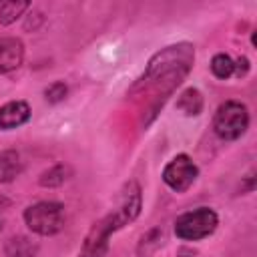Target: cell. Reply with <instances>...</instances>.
Here are the masks:
<instances>
[{"mask_svg":"<svg viewBox=\"0 0 257 257\" xmlns=\"http://www.w3.org/2000/svg\"><path fill=\"white\" fill-rule=\"evenodd\" d=\"M40 245L36 239L26 235H14L8 237L4 243V255L6 257H36Z\"/></svg>","mask_w":257,"mask_h":257,"instance_id":"obj_12","label":"cell"},{"mask_svg":"<svg viewBox=\"0 0 257 257\" xmlns=\"http://www.w3.org/2000/svg\"><path fill=\"white\" fill-rule=\"evenodd\" d=\"M193 64L195 46L191 42L169 44L151 56L143 76L131 86V96L149 94V122L157 116V110L175 92V88L189 76Z\"/></svg>","mask_w":257,"mask_h":257,"instance_id":"obj_1","label":"cell"},{"mask_svg":"<svg viewBox=\"0 0 257 257\" xmlns=\"http://www.w3.org/2000/svg\"><path fill=\"white\" fill-rule=\"evenodd\" d=\"M28 8H30V2H26V0H6V2H0V26L14 24Z\"/></svg>","mask_w":257,"mask_h":257,"instance_id":"obj_14","label":"cell"},{"mask_svg":"<svg viewBox=\"0 0 257 257\" xmlns=\"http://www.w3.org/2000/svg\"><path fill=\"white\" fill-rule=\"evenodd\" d=\"M249 108L241 100H225L213 114V133L221 141H237L249 128Z\"/></svg>","mask_w":257,"mask_h":257,"instance_id":"obj_3","label":"cell"},{"mask_svg":"<svg viewBox=\"0 0 257 257\" xmlns=\"http://www.w3.org/2000/svg\"><path fill=\"white\" fill-rule=\"evenodd\" d=\"M175 108L179 112H183L185 116H199L205 108V98L203 92L195 86H187L185 90H181V94L177 96Z\"/></svg>","mask_w":257,"mask_h":257,"instance_id":"obj_10","label":"cell"},{"mask_svg":"<svg viewBox=\"0 0 257 257\" xmlns=\"http://www.w3.org/2000/svg\"><path fill=\"white\" fill-rule=\"evenodd\" d=\"M209 68H211V74H213L215 78H219V80H227V78L233 76L235 62H233V58H231L227 52H217V54L211 58Z\"/></svg>","mask_w":257,"mask_h":257,"instance_id":"obj_15","label":"cell"},{"mask_svg":"<svg viewBox=\"0 0 257 257\" xmlns=\"http://www.w3.org/2000/svg\"><path fill=\"white\" fill-rule=\"evenodd\" d=\"M124 225L126 221L118 211H110L102 219L94 221L88 233L84 235V241L76 257H104L108 253V239L112 237V233L120 231Z\"/></svg>","mask_w":257,"mask_h":257,"instance_id":"obj_5","label":"cell"},{"mask_svg":"<svg viewBox=\"0 0 257 257\" xmlns=\"http://www.w3.org/2000/svg\"><path fill=\"white\" fill-rule=\"evenodd\" d=\"M24 225L38 237H52L64 229L66 213L58 201H38L24 209Z\"/></svg>","mask_w":257,"mask_h":257,"instance_id":"obj_2","label":"cell"},{"mask_svg":"<svg viewBox=\"0 0 257 257\" xmlns=\"http://www.w3.org/2000/svg\"><path fill=\"white\" fill-rule=\"evenodd\" d=\"M68 96V86L64 80H54L44 88V100L48 104H58Z\"/></svg>","mask_w":257,"mask_h":257,"instance_id":"obj_16","label":"cell"},{"mask_svg":"<svg viewBox=\"0 0 257 257\" xmlns=\"http://www.w3.org/2000/svg\"><path fill=\"white\" fill-rule=\"evenodd\" d=\"M24 62V42L16 36H0V74L14 72Z\"/></svg>","mask_w":257,"mask_h":257,"instance_id":"obj_8","label":"cell"},{"mask_svg":"<svg viewBox=\"0 0 257 257\" xmlns=\"http://www.w3.org/2000/svg\"><path fill=\"white\" fill-rule=\"evenodd\" d=\"M219 215L211 207H197L175 219V235L181 241H203L217 231Z\"/></svg>","mask_w":257,"mask_h":257,"instance_id":"obj_4","label":"cell"},{"mask_svg":"<svg viewBox=\"0 0 257 257\" xmlns=\"http://www.w3.org/2000/svg\"><path fill=\"white\" fill-rule=\"evenodd\" d=\"M22 171H24V161L18 151L6 149L0 153V183L2 185L16 181V177H20Z\"/></svg>","mask_w":257,"mask_h":257,"instance_id":"obj_11","label":"cell"},{"mask_svg":"<svg viewBox=\"0 0 257 257\" xmlns=\"http://www.w3.org/2000/svg\"><path fill=\"white\" fill-rule=\"evenodd\" d=\"M141 209H143V191H141L139 181L131 179L122 185V189L118 193V205L114 211H118L128 225L141 215Z\"/></svg>","mask_w":257,"mask_h":257,"instance_id":"obj_7","label":"cell"},{"mask_svg":"<svg viewBox=\"0 0 257 257\" xmlns=\"http://www.w3.org/2000/svg\"><path fill=\"white\" fill-rule=\"evenodd\" d=\"M233 62H235V70H233V76H237V78H245V76L249 74V70H251V62H249V58L241 54V56L233 58Z\"/></svg>","mask_w":257,"mask_h":257,"instance_id":"obj_17","label":"cell"},{"mask_svg":"<svg viewBox=\"0 0 257 257\" xmlns=\"http://www.w3.org/2000/svg\"><path fill=\"white\" fill-rule=\"evenodd\" d=\"M74 175V169L68 163H56L50 169L42 171L38 177V185L44 189H58L62 187L66 181H70V177Z\"/></svg>","mask_w":257,"mask_h":257,"instance_id":"obj_13","label":"cell"},{"mask_svg":"<svg viewBox=\"0 0 257 257\" xmlns=\"http://www.w3.org/2000/svg\"><path fill=\"white\" fill-rule=\"evenodd\" d=\"M32 116L30 104L22 98L8 100L0 106V131H14L22 124H26Z\"/></svg>","mask_w":257,"mask_h":257,"instance_id":"obj_9","label":"cell"},{"mask_svg":"<svg viewBox=\"0 0 257 257\" xmlns=\"http://www.w3.org/2000/svg\"><path fill=\"white\" fill-rule=\"evenodd\" d=\"M253 189H255V171H249V173L241 179V195L253 193Z\"/></svg>","mask_w":257,"mask_h":257,"instance_id":"obj_18","label":"cell"},{"mask_svg":"<svg viewBox=\"0 0 257 257\" xmlns=\"http://www.w3.org/2000/svg\"><path fill=\"white\" fill-rule=\"evenodd\" d=\"M0 227H2V225H0Z\"/></svg>","mask_w":257,"mask_h":257,"instance_id":"obj_19","label":"cell"},{"mask_svg":"<svg viewBox=\"0 0 257 257\" xmlns=\"http://www.w3.org/2000/svg\"><path fill=\"white\" fill-rule=\"evenodd\" d=\"M161 177H163V183L171 191H175V193H187L195 185V181L199 177V167H197V163L187 153H179V155H175L165 165Z\"/></svg>","mask_w":257,"mask_h":257,"instance_id":"obj_6","label":"cell"}]
</instances>
